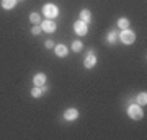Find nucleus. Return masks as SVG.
<instances>
[{
	"mask_svg": "<svg viewBox=\"0 0 147 140\" xmlns=\"http://www.w3.org/2000/svg\"><path fill=\"white\" fill-rule=\"evenodd\" d=\"M42 15L46 16L47 20H54V18H57L59 16L57 5H54V3H46V5L42 7Z\"/></svg>",
	"mask_w": 147,
	"mask_h": 140,
	"instance_id": "nucleus-1",
	"label": "nucleus"
},
{
	"mask_svg": "<svg viewBox=\"0 0 147 140\" xmlns=\"http://www.w3.org/2000/svg\"><path fill=\"white\" fill-rule=\"evenodd\" d=\"M119 39L123 44H132V42L136 41V33L131 31V29H121Z\"/></svg>",
	"mask_w": 147,
	"mask_h": 140,
	"instance_id": "nucleus-2",
	"label": "nucleus"
},
{
	"mask_svg": "<svg viewBox=\"0 0 147 140\" xmlns=\"http://www.w3.org/2000/svg\"><path fill=\"white\" fill-rule=\"evenodd\" d=\"M127 116L134 121H139L142 119V108L139 104H131L129 108H127Z\"/></svg>",
	"mask_w": 147,
	"mask_h": 140,
	"instance_id": "nucleus-3",
	"label": "nucleus"
},
{
	"mask_svg": "<svg viewBox=\"0 0 147 140\" xmlns=\"http://www.w3.org/2000/svg\"><path fill=\"white\" fill-rule=\"evenodd\" d=\"M74 31L77 33L79 36H85L87 33H88V26H87V23L82 20H77L75 23H74Z\"/></svg>",
	"mask_w": 147,
	"mask_h": 140,
	"instance_id": "nucleus-4",
	"label": "nucleus"
},
{
	"mask_svg": "<svg viewBox=\"0 0 147 140\" xmlns=\"http://www.w3.org/2000/svg\"><path fill=\"white\" fill-rule=\"evenodd\" d=\"M39 25H41V29L44 33H54L56 31V28H57V25L54 23V20H47V18L44 21H41Z\"/></svg>",
	"mask_w": 147,
	"mask_h": 140,
	"instance_id": "nucleus-5",
	"label": "nucleus"
},
{
	"mask_svg": "<svg viewBox=\"0 0 147 140\" xmlns=\"http://www.w3.org/2000/svg\"><path fill=\"white\" fill-rule=\"evenodd\" d=\"M64 119L69 121V122H72V121L75 119H79V109H75V108H69L64 111Z\"/></svg>",
	"mask_w": 147,
	"mask_h": 140,
	"instance_id": "nucleus-6",
	"label": "nucleus"
},
{
	"mask_svg": "<svg viewBox=\"0 0 147 140\" xmlns=\"http://www.w3.org/2000/svg\"><path fill=\"white\" fill-rule=\"evenodd\" d=\"M84 65H85V68H93L95 65H96V56L93 54V51L88 52V56H87L85 60H84Z\"/></svg>",
	"mask_w": 147,
	"mask_h": 140,
	"instance_id": "nucleus-7",
	"label": "nucleus"
},
{
	"mask_svg": "<svg viewBox=\"0 0 147 140\" xmlns=\"http://www.w3.org/2000/svg\"><path fill=\"white\" fill-rule=\"evenodd\" d=\"M54 52H56L57 57H65L69 54V49H67V46H64V44H57V46H54Z\"/></svg>",
	"mask_w": 147,
	"mask_h": 140,
	"instance_id": "nucleus-8",
	"label": "nucleus"
},
{
	"mask_svg": "<svg viewBox=\"0 0 147 140\" xmlns=\"http://www.w3.org/2000/svg\"><path fill=\"white\" fill-rule=\"evenodd\" d=\"M33 83H34V86H42V85H46V75H44V73H36V75L33 77Z\"/></svg>",
	"mask_w": 147,
	"mask_h": 140,
	"instance_id": "nucleus-9",
	"label": "nucleus"
},
{
	"mask_svg": "<svg viewBox=\"0 0 147 140\" xmlns=\"http://www.w3.org/2000/svg\"><path fill=\"white\" fill-rule=\"evenodd\" d=\"M16 3H18V0H2V8L3 10H11V8H15Z\"/></svg>",
	"mask_w": 147,
	"mask_h": 140,
	"instance_id": "nucleus-10",
	"label": "nucleus"
},
{
	"mask_svg": "<svg viewBox=\"0 0 147 140\" xmlns=\"http://www.w3.org/2000/svg\"><path fill=\"white\" fill-rule=\"evenodd\" d=\"M80 20L85 21V23H88V21L92 20V11H90L88 8H84V10L80 11Z\"/></svg>",
	"mask_w": 147,
	"mask_h": 140,
	"instance_id": "nucleus-11",
	"label": "nucleus"
},
{
	"mask_svg": "<svg viewBox=\"0 0 147 140\" xmlns=\"http://www.w3.org/2000/svg\"><path fill=\"white\" fill-rule=\"evenodd\" d=\"M136 101H137V104H139V106H146V104H147V94H146V91H142V93L137 94Z\"/></svg>",
	"mask_w": 147,
	"mask_h": 140,
	"instance_id": "nucleus-12",
	"label": "nucleus"
},
{
	"mask_svg": "<svg viewBox=\"0 0 147 140\" xmlns=\"http://www.w3.org/2000/svg\"><path fill=\"white\" fill-rule=\"evenodd\" d=\"M30 21H31L33 25H39L41 23V15L38 11H33L31 15H30Z\"/></svg>",
	"mask_w": 147,
	"mask_h": 140,
	"instance_id": "nucleus-13",
	"label": "nucleus"
},
{
	"mask_svg": "<svg viewBox=\"0 0 147 140\" xmlns=\"http://www.w3.org/2000/svg\"><path fill=\"white\" fill-rule=\"evenodd\" d=\"M116 39H118V31H110L108 33V36H106V41H108V44H113V42H116Z\"/></svg>",
	"mask_w": 147,
	"mask_h": 140,
	"instance_id": "nucleus-14",
	"label": "nucleus"
},
{
	"mask_svg": "<svg viewBox=\"0 0 147 140\" xmlns=\"http://www.w3.org/2000/svg\"><path fill=\"white\" fill-rule=\"evenodd\" d=\"M42 94H44L42 86H34V88L31 90V96L33 98H39V96H42Z\"/></svg>",
	"mask_w": 147,
	"mask_h": 140,
	"instance_id": "nucleus-15",
	"label": "nucleus"
},
{
	"mask_svg": "<svg viewBox=\"0 0 147 140\" xmlns=\"http://www.w3.org/2000/svg\"><path fill=\"white\" fill-rule=\"evenodd\" d=\"M127 26H129V20L127 18H119L118 20V28L119 29H127Z\"/></svg>",
	"mask_w": 147,
	"mask_h": 140,
	"instance_id": "nucleus-16",
	"label": "nucleus"
},
{
	"mask_svg": "<svg viewBox=\"0 0 147 140\" xmlns=\"http://www.w3.org/2000/svg\"><path fill=\"white\" fill-rule=\"evenodd\" d=\"M70 47H72L74 52H80L82 49H84V44H82V41H74Z\"/></svg>",
	"mask_w": 147,
	"mask_h": 140,
	"instance_id": "nucleus-17",
	"label": "nucleus"
},
{
	"mask_svg": "<svg viewBox=\"0 0 147 140\" xmlns=\"http://www.w3.org/2000/svg\"><path fill=\"white\" fill-rule=\"evenodd\" d=\"M41 31H42V29H41V26H39V25H36V26H33V28H31V34H34V36L39 34Z\"/></svg>",
	"mask_w": 147,
	"mask_h": 140,
	"instance_id": "nucleus-18",
	"label": "nucleus"
},
{
	"mask_svg": "<svg viewBox=\"0 0 147 140\" xmlns=\"http://www.w3.org/2000/svg\"><path fill=\"white\" fill-rule=\"evenodd\" d=\"M44 46H46L47 49H53V47H54V41H51V39H47V41L44 42Z\"/></svg>",
	"mask_w": 147,
	"mask_h": 140,
	"instance_id": "nucleus-19",
	"label": "nucleus"
},
{
	"mask_svg": "<svg viewBox=\"0 0 147 140\" xmlns=\"http://www.w3.org/2000/svg\"><path fill=\"white\" fill-rule=\"evenodd\" d=\"M18 2H20V0H18Z\"/></svg>",
	"mask_w": 147,
	"mask_h": 140,
	"instance_id": "nucleus-20",
	"label": "nucleus"
}]
</instances>
